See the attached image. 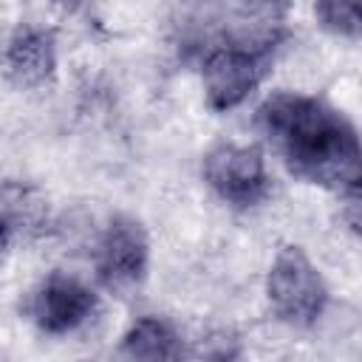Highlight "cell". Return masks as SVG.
<instances>
[{
	"label": "cell",
	"instance_id": "9c48e42d",
	"mask_svg": "<svg viewBox=\"0 0 362 362\" xmlns=\"http://www.w3.org/2000/svg\"><path fill=\"white\" fill-rule=\"evenodd\" d=\"M314 14L320 23L337 34H362V3L354 0H328L317 3Z\"/></svg>",
	"mask_w": 362,
	"mask_h": 362
},
{
	"label": "cell",
	"instance_id": "6da1fadb",
	"mask_svg": "<svg viewBox=\"0 0 362 362\" xmlns=\"http://www.w3.org/2000/svg\"><path fill=\"white\" fill-rule=\"evenodd\" d=\"M257 124L294 175L362 201V136L342 113L314 96L272 93Z\"/></svg>",
	"mask_w": 362,
	"mask_h": 362
},
{
	"label": "cell",
	"instance_id": "52a82bcc",
	"mask_svg": "<svg viewBox=\"0 0 362 362\" xmlns=\"http://www.w3.org/2000/svg\"><path fill=\"white\" fill-rule=\"evenodd\" d=\"M122 351L127 354L130 362H187L184 339L175 331V325L167 322L164 317H150V314L127 328L122 339Z\"/></svg>",
	"mask_w": 362,
	"mask_h": 362
},
{
	"label": "cell",
	"instance_id": "7a4b0ae2",
	"mask_svg": "<svg viewBox=\"0 0 362 362\" xmlns=\"http://www.w3.org/2000/svg\"><path fill=\"white\" fill-rule=\"evenodd\" d=\"M266 294L274 314L294 325L314 322L328 303L325 280L300 246H286L274 257L266 277Z\"/></svg>",
	"mask_w": 362,
	"mask_h": 362
},
{
	"label": "cell",
	"instance_id": "8992f818",
	"mask_svg": "<svg viewBox=\"0 0 362 362\" xmlns=\"http://www.w3.org/2000/svg\"><path fill=\"white\" fill-rule=\"evenodd\" d=\"M6 68L17 85L37 88L48 82L57 68V48L51 31L40 25H17L8 40Z\"/></svg>",
	"mask_w": 362,
	"mask_h": 362
},
{
	"label": "cell",
	"instance_id": "3957f363",
	"mask_svg": "<svg viewBox=\"0 0 362 362\" xmlns=\"http://www.w3.org/2000/svg\"><path fill=\"white\" fill-rule=\"evenodd\" d=\"M204 175L226 204L243 209L260 204L272 189L266 161L257 147L218 144L204 161Z\"/></svg>",
	"mask_w": 362,
	"mask_h": 362
},
{
	"label": "cell",
	"instance_id": "5b68a950",
	"mask_svg": "<svg viewBox=\"0 0 362 362\" xmlns=\"http://www.w3.org/2000/svg\"><path fill=\"white\" fill-rule=\"evenodd\" d=\"M93 308H96V294L85 283L65 274L48 277L31 300V317L48 334L74 331L93 314Z\"/></svg>",
	"mask_w": 362,
	"mask_h": 362
},
{
	"label": "cell",
	"instance_id": "ba28073f",
	"mask_svg": "<svg viewBox=\"0 0 362 362\" xmlns=\"http://www.w3.org/2000/svg\"><path fill=\"white\" fill-rule=\"evenodd\" d=\"M45 223H48L45 201L31 187L8 181L3 187V238H6V246L14 243L17 232L23 238L25 235H40Z\"/></svg>",
	"mask_w": 362,
	"mask_h": 362
},
{
	"label": "cell",
	"instance_id": "277c9868",
	"mask_svg": "<svg viewBox=\"0 0 362 362\" xmlns=\"http://www.w3.org/2000/svg\"><path fill=\"white\" fill-rule=\"evenodd\" d=\"M147 272V235L133 218H113L96 249V274L113 291L133 288Z\"/></svg>",
	"mask_w": 362,
	"mask_h": 362
}]
</instances>
